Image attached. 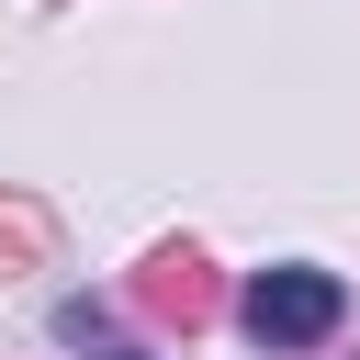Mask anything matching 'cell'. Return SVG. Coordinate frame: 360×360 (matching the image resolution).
Returning a JSON list of instances; mask_svg holds the SVG:
<instances>
[{
  "label": "cell",
  "instance_id": "1",
  "mask_svg": "<svg viewBox=\"0 0 360 360\" xmlns=\"http://www.w3.org/2000/svg\"><path fill=\"white\" fill-rule=\"evenodd\" d=\"M338 315H349V281L315 270V259H270V270L236 292V326H248L259 349H326Z\"/></svg>",
  "mask_w": 360,
  "mask_h": 360
},
{
  "label": "cell",
  "instance_id": "2",
  "mask_svg": "<svg viewBox=\"0 0 360 360\" xmlns=\"http://www.w3.org/2000/svg\"><path fill=\"white\" fill-rule=\"evenodd\" d=\"M56 338H68L79 360H158V349H135V338H112V315H101V304H56Z\"/></svg>",
  "mask_w": 360,
  "mask_h": 360
}]
</instances>
